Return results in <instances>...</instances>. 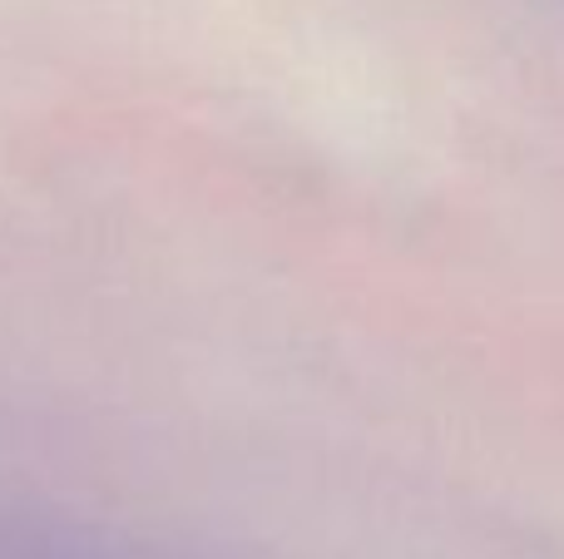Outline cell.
I'll return each instance as SVG.
<instances>
[{"instance_id": "1", "label": "cell", "mask_w": 564, "mask_h": 559, "mask_svg": "<svg viewBox=\"0 0 564 559\" xmlns=\"http://www.w3.org/2000/svg\"><path fill=\"white\" fill-rule=\"evenodd\" d=\"M0 559H234V555L194 550V545L115 530V525L79 520V515L0 501Z\"/></svg>"}]
</instances>
